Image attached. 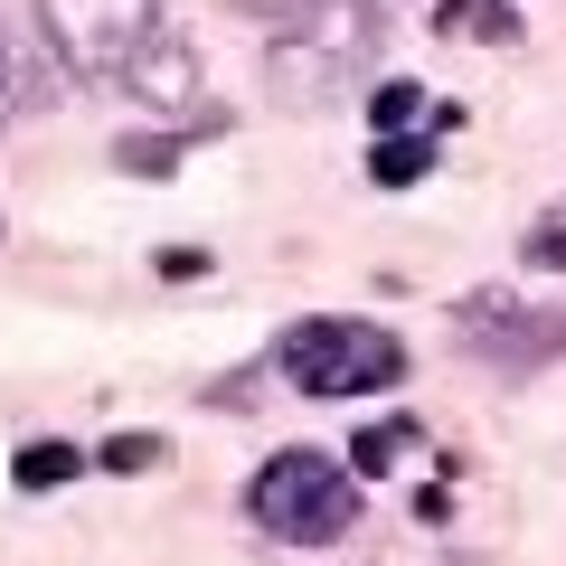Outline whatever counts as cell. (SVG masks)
Masks as SVG:
<instances>
[{"instance_id":"6da1fadb","label":"cell","mask_w":566,"mask_h":566,"mask_svg":"<svg viewBox=\"0 0 566 566\" xmlns=\"http://www.w3.org/2000/svg\"><path fill=\"white\" fill-rule=\"evenodd\" d=\"M378 48H387V20L368 10V0H312L293 29H274L264 85H274L283 114H322V104H340L349 85H368Z\"/></svg>"},{"instance_id":"9c48e42d","label":"cell","mask_w":566,"mask_h":566,"mask_svg":"<svg viewBox=\"0 0 566 566\" xmlns=\"http://www.w3.org/2000/svg\"><path fill=\"white\" fill-rule=\"evenodd\" d=\"M416 114H424V85H406V76H387L378 95H368V133H378V142H387V133H406Z\"/></svg>"},{"instance_id":"52a82bcc","label":"cell","mask_w":566,"mask_h":566,"mask_svg":"<svg viewBox=\"0 0 566 566\" xmlns=\"http://www.w3.org/2000/svg\"><path fill=\"white\" fill-rule=\"evenodd\" d=\"M424 170H434V142H424V133H387V142H368V180H378V189H416Z\"/></svg>"},{"instance_id":"7a4b0ae2","label":"cell","mask_w":566,"mask_h":566,"mask_svg":"<svg viewBox=\"0 0 566 566\" xmlns=\"http://www.w3.org/2000/svg\"><path fill=\"white\" fill-rule=\"evenodd\" d=\"M274 368L293 378V397H378V387L406 378V340L387 322H349V312H312V322H293L274 340Z\"/></svg>"},{"instance_id":"5bb4252c","label":"cell","mask_w":566,"mask_h":566,"mask_svg":"<svg viewBox=\"0 0 566 566\" xmlns=\"http://www.w3.org/2000/svg\"><path fill=\"white\" fill-rule=\"evenodd\" d=\"M0 114H10V57H0Z\"/></svg>"},{"instance_id":"8992f818","label":"cell","mask_w":566,"mask_h":566,"mask_svg":"<svg viewBox=\"0 0 566 566\" xmlns=\"http://www.w3.org/2000/svg\"><path fill=\"white\" fill-rule=\"evenodd\" d=\"M123 85H133L142 104H189V95H199V66H189V48L161 29V39L133 57V76H123Z\"/></svg>"},{"instance_id":"5b68a950","label":"cell","mask_w":566,"mask_h":566,"mask_svg":"<svg viewBox=\"0 0 566 566\" xmlns=\"http://www.w3.org/2000/svg\"><path fill=\"white\" fill-rule=\"evenodd\" d=\"M463 340L491 359H557L566 349V312H520L510 293H472L463 303Z\"/></svg>"},{"instance_id":"ba28073f","label":"cell","mask_w":566,"mask_h":566,"mask_svg":"<svg viewBox=\"0 0 566 566\" xmlns=\"http://www.w3.org/2000/svg\"><path fill=\"white\" fill-rule=\"evenodd\" d=\"M76 472H85V453H76V444H29L10 482H20V491H57V482H76Z\"/></svg>"},{"instance_id":"4fadbf2b","label":"cell","mask_w":566,"mask_h":566,"mask_svg":"<svg viewBox=\"0 0 566 566\" xmlns=\"http://www.w3.org/2000/svg\"><path fill=\"white\" fill-rule=\"evenodd\" d=\"M528 264H557L566 274V227H538V237H528Z\"/></svg>"},{"instance_id":"3957f363","label":"cell","mask_w":566,"mask_h":566,"mask_svg":"<svg viewBox=\"0 0 566 566\" xmlns=\"http://www.w3.org/2000/svg\"><path fill=\"white\" fill-rule=\"evenodd\" d=\"M245 510H255V528L283 538V547H340L349 528H359V482H349L331 453L293 444V453H274V463L255 472Z\"/></svg>"},{"instance_id":"8fae6325","label":"cell","mask_w":566,"mask_h":566,"mask_svg":"<svg viewBox=\"0 0 566 566\" xmlns=\"http://www.w3.org/2000/svg\"><path fill=\"white\" fill-rule=\"evenodd\" d=\"M151 463H161L151 434H114V444H104V472H151Z\"/></svg>"},{"instance_id":"9a60e30c","label":"cell","mask_w":566,"mask_h":566,"mask_svg":"<svg viewBox=\"0 0 566 566\" xmlns=\"http://www.w3.org/2000/svg\"><path fill=\"white\" fill-rule=\"evenodd\" d=\"M0 57H10V48H0Z\"/></svg>"},{"instance_id":"277c9868","label":"cell","mask_w":566,"mask_h":566,"mask_svg":"<svg viewBox=\"0 0 566 566\" xmlns=\"http://www.w3.org/2000/svg\"><path fill=\"white\" fill-rule=\"evenodd\" d=\"M39 29H48V48H57L66 76L123 85L133 57L170 29V10H161V0H39Z\"/></svg>"},{"instance_id":"30bf717a","label":"cell","mask_w":566,"mask_h":566,"mask_svg":"<svg viewBox=\"0 0 566 566\" xmlns=\"http://www.w3.org/2000/svg\"><path fill=\"white\" fill-rule=\"evenodd\" d=\"M406 444H416V424H368L359 444H349V463H359V472H387Z\"/></svg>"},{"instance_id":"7c38bea8","label":"cell","mask_w":566,"mask_h":566,"mask_svg":"<svg viewBox=\"0 0 566 566\" xmlns=\"http://www.w3.org/2000/svg\"><path fill=\"white\" fill-rule=\"evenodd\" d=\"M237 10H245V20H264V29H293L312 0H237Z\"/></svg>"}]
</instances>
